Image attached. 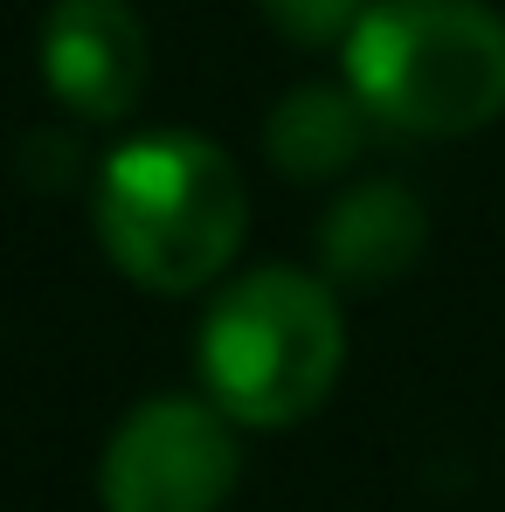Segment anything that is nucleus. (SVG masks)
<instances>
[{"label": "nucleus", "mask_w": 505, "mask_h": 512, "mask_svg": "<svg viewBox=\"0 0 505 512\" xmlns=\"http://www.w3.org/2000/svg\"><path fill=\"white\" fill-rule=\"evenodd\" d=\"M250 229V187L236 160L194 132L125 139L97 173V243L139 284L187 298L215 284Z\"/></svg>", "instance_id": "nucleus-1"}, {"label": "nucleus", "mask_w": 505, "mask_h": 512, "mask_svg": "<svg viewBox=\"0 0 505 512\" xmlns=\"http://www.w3.org/2000/svg\"><path fill=\"white\" fill-rule=\"evenodd\" d=\"M346 326L326 277L270 263L215 291L201 319V395L236 429H291L305 423L339 381Z\"/></svg>", "instance_id": "nucleus-2"}, {"label": "nucleus", "mask_w": 505, "mask_h": 512, "mask_svg": "<svg viewBox=\"0 0 505 512\" xmlns=\"http://www.w3.org/2000/svg\"><path fill=\"white\" fill-rule=\"evenodd\" d=\"M346 84L402 139L505 118V21L478 0H374L346 35Z\"/></svg>", "instance_id": "nucleus-3"}, {"label": "nucleus", "mask_w": 505, "mask_h": 512, "mask_svg": "<svg viewBox=\"0 0 505 512\" xmlns=\"http://www.w3.org/2000/svg\"><path fill=\"white\" fill-rule=\"evenodd\" d=\"M243 478L236 423L208 395H153L111 429L97 464L104 512H222Z\"/></svg>", "instance_id": "nucleus-4"}, {"label": "nucleus", "mask_w": 505, "mask_h": 512, "mask_svg": "<svg viewBox=\"0 0 505 512\" xmlns=\"http://www.w3.org/2000/svg\"><path fill=\"white\" fill-rule=\"evenodd\" d=\"M42 84L70 118H132L153 84V42L132 0H56L42 14Z\"/></svg>", "instance_id": "nucleus-5"}, {"label": "nucleus", "mask_w": 505, "mask_h": 512, "mask_svg": "<svg viewBox=\"0 0 505 512\" xmlns=\"http://www.w3.org/2000/svg\"><path fill=\"white\" fill-rule=\"evenodd\" d=\"M429 250V208L402 180H353L319 222V263L346 291H388Z\"/></svg>", "instance_id": "nucleus-6"}, {"label": "nucleus", "mask_w": 505, "mask_h": 512, "mask_svg": "<svg viewBox=\"0 0 505 512\" xmlns=\"http://www.w3.org/2000/svg\"><path fill=\"white\" fill-rule=\"evenodd\" d=\"M374 111L353 97V84H298L277 97L263 125V153L291 180H333L367 153Z\"/></svg>", "instance_id": "nucleus-7"}, {"label": "nucleus", "mask_w": 505, "mask_h": 512, "mask_svg": "<svg viewBox=\"0 0 505 512\" xmlns=\"http://www.w3.org/2000/svg\"><path fill=\"white\" fill-rule=\"evenodd\" d=\"M256 7H263V21H270L277 35L319 49V42H346L353 21H360L374 0H256Z\"/></svg>", "instance_id": "nucleus-8"}]
</instances>
